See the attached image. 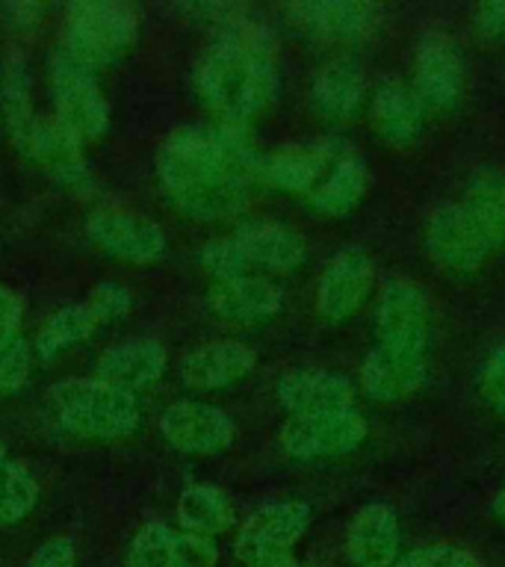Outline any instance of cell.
I'll return each instance as SVG.
<instances>
[{"mask_svg": "<svg viewBox=\"0 0 505 567\" xmlns=\"http://www.w3.org/2000/svg\"><path fill=\"white\" fill-rule=\"evenodd\" d=\"M260 163L246 124H184L159 145L157 177L177 210L216 221L246 207Z\"/></svg>", "mask_w": 505, "mask_h": 567, "instance_id": "obj_1", "label": "cell"}, {"mask_svg": "<svg viewBox=\"0 0 505 567\" xmlns=\"http://www.w3.org/2000/svg\"><path fill=\"white\" fill-rule=\"evenodd\" d=\"M225 24L195 69V89L219 122L246 124L278 95V69L260 27L239 18Z\"/></svg>", "mask_w": 505, "mask_h": 567, "instance_id": "obj_2", "label": "cell"}, {"mask_svg": "<svg viewBox=\"0 0 505 567\" xmlns=\"http://www.w3.org/2000/svg\"><path fill=\"white\" fill-rule=\"evenodd\" d=\"M308 255L305 239L292 228L255 221L234 230L230 237L213 239L202 248V266L216 281L239 278V275H278L292 272Z\"/></svg>", "mask_w": 505, "mask_h": 567, "instance_id": "obj_3", "label": "cell"}, {"mask_svg": "<svg viewBox=\"0 0 505 567\" xmlns=\"http://www.w3.org/2000/svg\"><path fill=\"white\" fill-rule=\"evenodd\" d=\"M60 423L83 437H127L140 429V402L127 390L101 379H65L51 388Z\"/></svg>", "mask_w": 505, "mask_h": 567, "instance_id": "obj_4", "label": "cell"}, {"mask_svg": "<svg viewBox=\"0 0 505 567\" xmlns=\"http://www.w3.org/2000/svg\"><path fill=\"white\" fill-rule=\"evenodd\" d=\"M140 35V16L122 0H83L71 3L65 16V51L89 71L113 65L131 51Z\"/></svg>", "mask_w": 505, "mask_h": 567, "instance_id": "obj_5", "label": "cell"}, {"mask_svg": "<svg viewBox=\"0 0 505 567\" xmlns=\"http://www.w3.org/2000/svg\"><path fill=\"white\" fill-rule=\"evenodd\" d=\"M53 118L80 142L97 140L110 127V104L97 86L95 71L83 69L65 51L53 53L51 65Z\"/></svg>", "mask_w": 505, "mask_h": 567, "instance_id": "obj_6", "label": "cell"}, {"mask_svg": "<svg viewBox=\"0 0 505 567\" xmlns=\"http://www.w3.org/2000/svg\"><path fill=\"white\" fill-rule=\"evenodd\" d=\"M133 305L131 290H124L122 284L104 281L89 292L86 299L74 301L69 308L56 310L44 328L35 337V352L42 361H53L62 349L78 346L95 334L97 328L122 319Z\"/></svg>", "mask_w": 505, "mask_h": 567, "instance_id": "obj_7", "label": "cell"}, {"mask_svg": "<svg viewBox=\"0 0 505 567\" xmlns=\"http://www.w3.org/2000/svg\"><path fill=\"white\" fill-rule=\"evenodd\" d=\"M432 331V313L425 292L408 278H390L379 292L375 305V337L393 352L425 354Z\"/></svg>", "mask_w": 505, "mask_h": 567, "instance_id": "obj_8", "label": "cell"}, {"mask_svg": "<svg viewBox=\"0 0 505 567\" xmlns=\"http://www.w3.org/2000/svg\"><path fill=\"white\" fill-rule=\"evenodd\" d=\"M363 437H367V420L354 408H346L328 414L290 416V423L281 432V446L292 458L317 461L349 455L361 446Z\"/></svg>", "mask_w": 505, "mask_h": 567, "instance_id": "obj_9", "label": "cell"}, {"mask_svg": "<svg viewBox=\"0 0 505 567\" xmlns=\"http://www.w3.org/2000/svg\"><path fill=\"white\" fill-rule=\"evenodd\" d=\"M425 248L434 264L450 272H476L494 251L461 202L437 204L425 221Z\"/></svg>", "mask_w": 505, "mask_h": 567, "instance_id": "obj_10", "label": "cell"}, {"mask_svg": "<svg viewBox=\"0 0 505 567\" xmlns=\"http://www.w3.org/2000/svg\"><path fill=\"white\" fill-rule=\"evenodd\" d=\"M44 175L71 193H89L92 189V172L83 157V142L62 127L56 118H35L33 127L24 133V140L16 142Z\"/></svg>", "mask_w": 505, "mask_h": 567, "instance_id": "obj_11", "label": "cell"}, {"mask_svg": "<svg viewBox=\"0 0 505 567\" xmlns=\"http://www.w3.org/2000/svg\"><path fill=\"white\" fill-rule=\"evenodd\" d=\"M464 56L450 35L429 33L416 48L414 56V86L411 92L423 110H452L464 97Z\"/></svg>", "mask_w": 505, "mask_h": 567, "instance_id": "obj_12", "label": "cell"}, {"mask_svg": "<svg viewBox=\"0 0 505 567\" xmlns=\"http://www.w3.org/2000/svg\"><path fill=\"white\" fill-rule=\"evenodd\" d=\"M310 526V505L287 499V503L260 505L248 514V520L239 526L234 556L248 565L255 558L275 556V553H292L301 535Z\"/></svg>", "mask_w": 505, "mask_h": 567, "instance_id": "obj_13", "label": "cell"}, {"mask_svg": "<svg viewBox=\"0 0 505 567\" xmlns=\"http://www.w3.org/2000/svg\"><path fill=\"white\" fill-rule=\"evenodd\" d=\"M89 237L106 255L127 260V264H154L166 255V234L157 221L136 216L118 207H101L89 216Z\"/></svg>", "mask_w": 505, "mask_h": 567, "instance_id": "obj_14", "label": "cell"}, {"mask_svg": "<svg viewBox=\"0 0 505 567\" xmlns=\"http://www.w3.org/2000/svg\"><path fill=\"white\" fill-rule=\"evenodd\" d=\"M375 284V266L372 257L358 246H349L331 257L326 272L317 287V310L328 322H343L354 317L370 299Z\"/></svg>", "mask_w": 505, "mask_h": 567, "instance_id": "obj_15", "label": "cell"}, {"mask_svg": "<svg viewBox=\"0 0 505 567\" xmlns=\"http://www.w3.org/2000/svg\"><path fill=\"white\" fill-rule=\"evenodd\" d=\"M159 432L177 452L216 455L234 441V420L216 405L181 399L159 414Z\"/></svg>", "mask_w": 505, "mask_h": 567, "instance_id": "obj_16", "label": "cell"}, {"mask_svg": "<svg viewBox=\"0 0 505 567\" xmlns=\"http://www.w3.org/2000/svg\"><path fill=\"white\" fill-rule=\"evenodd\" d=\"M292 24L326 42H358L381 27V7L367 0H308L287 7Z\"/></svg>", "mask_w": 505, "mask_h": 567, "instance_id": "obj_17", "label": "cell"}, {"mask_svg": "<svg viewBox=\"0 0 505 567\" xmlns=\"http://www.w3.org/2000/svg\"><path fill=\"white\" fill-rule=\"evenodd\" d=\"M343 148V140H310L287 145L260 163V181L278 186L284 193L308 198Z\"/></svg>", "mask_w": 505, "mask_h": 567, "instance_id": "obj_18", "label": "cell"}, {"mask_svg": "<svg viewBox=\"0 0 505 567\" xmlns=\"http://www.w3.org/2000/svg\"><path fill=\"white\" fill-rule=\"evenodd\" d=\"M402 529L396 508L370 503L354 512L346 529V556L354 567H393L399 561Z\"/></svg>", "mask_w": 505, "mask_h": 567, "instance_id": "obj_19", "label": "cell"}, {"mask_svg": "<svg viewBox=\"0 0 505 567\" xmlns=\"http://www.w3.org/2000/svg\"><path fill=\"white\" fill-rule=\"evenodd\" d=\"M278 402L292 416L346 411V408H354V388L343 372L305 367V370L287 372L278 381Z\"/></svg>", "mask_w": 505, "mask_h": 567, "instance_id": "obj_20", "label": "cell"}, {"mask_svg": "<svg viewBox=\"0 0 505 567\" xmlns=\"http://www.w3.org/2000/svg\"><path fill=\"white\" fill-rule=\"evenodd\" d=\"M207 305L225 322L251 326L275 317L284 308V290L264 275H239L221 278L207 292Z\"/></svg>", "mask_w": 505, "mask_h": 567, "instance_id": "obj_21", "label": "cell"}, {"mask_svg": "<svg viewBox=\"0 0 505 567\" xmlns=\"http://www.w3.org/2000/svg\"><path fill=\"white\" fill-rule=\"evenodd\" d=\"M166 372V349L159 340L151 337H133L110 346L95 367V379L106 381L118 390L136 393L151 384H157L159 375Z\"/></svg>", "mask_w": 505, "mask_h": 567, "instance_id": "obj_22", "label": "cell"}, {"mask_svg": "<svg viewBox=\"0 0 505 567\" xmlns=\"http://www.w3.org/2000/svg\"><path fill=\"white\" fill-rule=\"evenodd\" d=\"M255 370V352L237 340H216L204 343L181 361V381L189 390H221L237 384Z\"/></svg>", "mask_w": 505, "mask_h": 567, "instance_id": "obj_23", "label": "cell"}, {"mask_svg": "<svg viewBox=\"0 0 505 567\" xmlns=\"http://www.w3.org/2000/svg\"><path fill=\"white\" fill-rule=\"evenodd\" d=\"M429 375L425 354L393 352L384 346H375L361 367V384L367 396L375 402H399V399L414 396L423 388Z\"/></svg>", "mask_w": 505, "mask_h": 567, "instance_id": "obj_24", "label": "cell"}, {"mask_svg": "<svg viewBox=\"0 0 505 567\" xmlns=\"http://www.w3.org/2000/svg\"><path fill=\"white\" fill-rule=\"evenodd\" d=\"M363 95H367L363 71L349 56L322 65V71L310 83V106L326 122H349L361 110Z\"/></svg>", "mask_w": 505, "mask_h": 567, "instance_id": "obj_25", "label": "cell"}, {"mask_svg": "<svg viewBox=\"0 0 505 567\" xmlns=\"http://www.w3.org/2000/svg\"><path fill=\"white\" fill-rule=\"evenodd\" d=\"M367 186H370L367 163L352 145H346L340 151V157L326 172V177L319 181L317 189L308 195V202L322 216H346L361 204V198L367 195Z\"/></svg>", "mask_w": 505, "mask_h": 567, "instance_id": "obj_26", "label": "cell"}, {"mask_svg": "<svg viewBox=\"0 0 505 567\" xmlns=\"http://www.w3.org/2000/svg\"><path fill=\"white\" fill-rule=\"evenodd\" d=\"M372 127L390 148L414 145L423 131V104L405 83H384L372 97Z\"/></svg>", "mask_w": 505, "mask_h": 567, "instance_id": "obj_27", "label": "cell"}, {"mask_svg": "<svg viewBox=\"0 0 505 567\" xmlns=\"http://www.w3.org/2000/svg\"><path fill=\"white\" fill-rule=\"evenodd\" d=\"M177 520H181L184 532L213 538V535H221L237 523V512H234L225 491L213 485H193L186 487L177 499Z\"/></svg>", "mask_w": 505, "mask_h": 567, "instance_id": "obj_28", "label": "cell"}, {"mask_svg": "<svg viewBox=\"0 0 505 567\" xmlns=\"http://www.w3.org/2000/svg\"><path fill=\"white\" fill-rule=\"evenodd\" d=\"M464 210L476 221L478 230L485 234L491 248L505 246V177L482 168L470 181L467 195H464Z\"/></svg>", "mask_w": 505, "mask_h": 567, "instance_id": "obj_29", "label": "cell"}, {"mask_svg": "<svg viewBox=\"0 0 505 567\" xmlns=\"http://www.w3.org/2000/svg\"><path fill=\"white\" fill-rule=\"evenodd\" d=\"M39 503V485L24 464H0V526H16Z\"/></svg>", "mask_w": 505, "mask_h": 567, "instance_id": "obj_30", "label": "cell"}, {"mask_svg": "<svg viewBox=\"0 0 505 567\" xmlns=\"http://www.w3.org/2000/svg\"><path fill=\"white\" fill-rule=\"evenodd\" d=\"M172 540L175 529H168L166 523L151 520L145 523L127 549V567H175L172 561Z\"/></svg>", "mask_w": 505, "mask_h": 567, "instance_id": "obj_31", "label": "cell"}, {"mask_svg": "<svg viewBox=\"0 0 505 567\" xmlns=\"http://www.w3.org/2000/svg\"><path fill=\"white\" fill-rule=\"evenodd\" d=\"M393 567H482V561L458 544H429L408 556H399Z\"/></svg>", "mask_w": 505, "mask_h": 567, "instance_id": "obj_32", "label": "cell"}, {"mask_svg": "<svg viewBox=\"0 0 505 567\" xmlns=\"http://www.w3.org/2000/svg\"><path fill=\"white\" fill-rule=\"evenodd\" d=\"M30 367H33V354L27 340L12 337L7 343H0V393L24 388V381L30 379Z\"/></svg>", "mask_w": 505, "mask_h": 567, "instance_id": "obj_33", "label": "cell"}, {"mask_svg": "<svg viewBox=\"0 0 505 567\" xmlns=\"http://www.w3.org/2000/svg\"><path fill=\"white\" fill-rule=\"evenodd\" d=\"M172 561H175V567H216L219 549H216L213 538H202L193 532H175Z\"/></svg>", "mask_w": 505, "mask_h": 567, "instance_id": "obj_34", "label": "cell"}, {"mask_svg": "<svg viewBox=\"0 0 505 567\" xmlns=\"http://www.w3.org/2000/svg\"><path fill=\"white\" fill-rule=\"evenodd\" d=\"M478 393L485 399V405L496 414L505 416V343L496 346L494 354L487 358L478 375Z\"/></svg>", "mask_w": 505, "mask_h": 567, "instance_id": "obj_35", "label": "cell"}, {"mask_svg": "<svg viewBox=\"0 0 505 567\" xmlns=\"http://www.w3.org/2000/svg\"><path fill=\"white\" fill-rule=\"evenodd\" d=\"M78 565V549L71 538H51L35 549L27 567H74Z\"/></svg>", "mask_w": 505, "mask_h": 567, "instance_id": "obj_36", "label": "cell"}, {"mask_svg": "<svg viewBox=\"0 0 505 567\" xmlns=\"http://www.w3.org/2000/svg\"><path fill=\"white\" fill-rule=\"evenodd\" d=\"M21 313L24 305L16 292L9 290L7 284H0V343H7L12 337H18V326H21Z\"/></svg>", "mask_w": 505, "mask_h": 567, "instance_id": "obj_37", "label": "cell"}, {"mask_svg": "<svg viewBox=\"0 0 505 567\" xmlns=\"http://www.w3.org/2000/svg\"><path fill=\"white\" fill-rule=\"evenodd\" d=\"M476 30L485 39H505V0L482 3L476 9Z\"/></svg>", "mask_w": 505, "mask_h": 567, "instance_id": "obj_38", "label": "cell"}, {"mask_svg": "<svg viewBox=\"0 0 505 567\" xmlns=\"http://www.w3.org/2000/svg\"><path fill=\"white\" fill-rule=\"evenodd\" d=\"M246 567H305L299 558L292 556V553H275V556H264L255 558V561H248Z\"/></svg>", "mask_w": 505, "mask_h": 567, "instance_id": "obj_39", "label": "cell"}, {"mask_svg": "<svg viewBox=\"0 0 505 567\" xmlns=\"http://www.w3.org/2000/svg\"><path fill=\"white\" fill-rule=\"evenodd\" d=\"M491 514H494L499 523H505V485L499 487L494 494V499H491Z\"/></svg>", "mask_w": 505, "mask_h": 567, "instance_id": "obj_40", "label": "cell"}, {"mask_svg": "<svg viewBox=\"0 0 505 567\" xmlns=\"http://www.w3.org/2000/svg\"><path fill=\"white\" fill-rule=\"evenodd\" d=\"M7 461V450H3V443H0V464Z\"/></svg>", "mask_w": 505, "mask_h": 567, "instance_id": "obj_41", "label": "cell"}]
</instances>
